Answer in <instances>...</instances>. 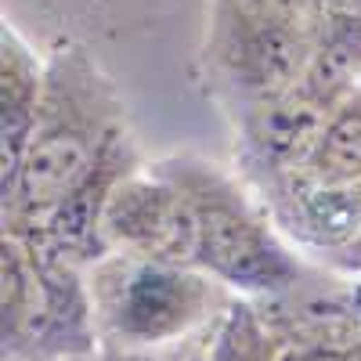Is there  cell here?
<instances>
[{
    "instance_id": "6da1fadb",
    "label": "cell",
    "mask_w": 361,
    "mask_h": 361,
    "mask_svg": "<svg viewBox=\"0 0 361 361\" xmlns=\"http://www.w3.org/2000/svg\"><path fill=\"white\" fill-rule=\"evenodd\" d=\"M109 141L94 98L80 94L73 83H51L40 98L18 177L4 199L15 214L40 224L102 173Z\"/></svg>"
},
{
    "instance_id": "7a4b0ae2",
    "label": "cell",
    "mask_w": 361,
    "mask_h": 361,
    "mask_svg": "<svg viewBox=\"0 0 361 361\" xmlns=\"http://www.w3.org/2000/svg\"><path fill=\"white\" fill-rule=\"evenodd\" d=\"M166 177L188 195L199 221L195 267L209 279L228 282L243 293H286L296 282V264L275 243L267 224L250 209L224 177L202 166L177 163Z\"/></svg>"
},
{
    "instance_id": "3957f363",
    "label": "cell",
    "mask_w": 361,
    "mask_h": 361,
    "mask_svg": "<svg viewBox=\"0 0 361 361\" xmlns=\"http://www.w3.org/2000/svg\"><path fill=\"white\" fill-rule=\"evenodd\" d=\"M214 304V282L192 267L112 257L94 275V307L119 343L152 347L185 336Z\"/></svg>"
},
{
    "instance_id": "277c9868",
    "label": "cell",
    "mask_w": 361,
    "mask_h": 361,
    "mask_svg": "<svg viewBox=\"0 0 361 361\" xmlns=\"http://www.w3.org/2000/svg\"><path fill=\"white\" fill-rule=\"evenodd\" d=\"M102 246L116 257L163 260L195 267L199 257V221L188 195L173 180L134 173L112 180L98 224Z\"/></svg>"
},
{
    "instance_id": "5b68a950",
    "label": "cell",
    "mask_w": 361,
    "mask_h": 361,
    "mask_svg": "<svg viewBox=\"0 0 361 361\" xmlns=\"http://www.w3.org/2000/svg\"><path fill=\"white\" fill-rule=\"evenodd\" d=\"M279 221L347 271H361V180L318 185L304 170L275 180Z\"/></svg>"
},
{
    "instance_id": "8992f818",
    "label": "cell",
    "mask_w": 361,
    "mask_h": 361,
    "mask_svg": "<svg viewBox=\"0 0 361 361\" xmlns=\"http://www.w3.org/2000/svg\"><path fill=\"white\" fill-rule=\"evenodd\" d=\"M221 37H224V47H221L224 62L235 83L253 98V105L293 94L296 87H304L314 51H318L314 40H304L289 33V29L250 22V18H231V15H224Z\"/></svg>"
},
{
    "instance_id": "52a82bcc",
    "label": "cell",
    "mask_w": 361,
    "mask_h": 361,
    "mask_svg": "<svg viewBox=\"0 0 361 361\" xmlns=\"http://www.w3.org/2000/svg\"><path fill=\"white\" fill-rule=\"evenodd\" d=\"M329 116H333V105H325L304 87H296L293 94L250 105L243 130L253 163L271 180L304 170L329 127Z\"/></svg>"
},
{
    "instance_id": "ba28073f",
    "label": "cell",
    "mask_w": 361,
    "mask_h": 361,
    "mask_svg": "<svg viewBox=\"0 0 361 361\" xmlns=\"http://www.w3.org/2000/svg\"><path fill=\"white\" fill-rule=\"evenodd\" d=\"M361 83V15H325L304 90L325 105H340Z\"/></svg>"
},
{
    "instance_id": "9c48e42d",
    "label": "cell",
    "mask_w": 361,
    "mask_h": 361,
    "mask_svg": "<svg viewBox=\"0 0 361 361\" xmlns=\"http://www.w3.org/2000/svg\"><path fill=\"white\" fill-rule=\"evenodd\" d=\"M304 173L318 185H354V180H361V87L333 109L329 127Z\"/></svg>"
},
{
    "instance_id": "30bf717a",
    "label": "cell",
    "mask_w": 361,
    "mask_h": 361,
    "mask_svg": "<svg viewBox=\"0 0 361 361\" xmlns=\"http://www.w3.org/2000/svg\"><path fill=\"white\" fill-rule=\"evenodd\" d=\"M206 361H279V350H275V336L260 322V314L246 304H238L228 311Z\"/></svg>"
},
{
    "instance_id": "8fae6325",
    "label": "cell",
    "mask_w": 361,
    "mask_h": 361,
    "mask_svg": "<svg viewBox=\"0 0 361 361\" xmlns=\"http://www.w3.org/2000/svg\"><path fill=\"white\" fill-rule=\"evenodd\" d=\"M224 15L279 25V29H289V33L314 40V44H318L322 25H325L322 0H224Z\"/></svg>"
},
{
    "instance_id": "7c38bea8",
    "label": "cell",
    "mask_w": 361,
    "mask_h": 361,
    "mask_svg": "<svg viewBox=\"0 0 361 361\" xmlns=\"http://www.w3.org/2000/svg\"><path fill=\"white\" fill-rule=\"evenodd\" d=\"M325 15H361V0H322Z\"/></svg>"
},
{
    "instance_id": "4fadbf2b",
    "label": "cell",
    "mask_w": 361,
    "mask_h": 361,
    "mask_svg": "<svg viewBox=\"0 0 361 361\" xmlns=\"http://www.w3.org/2000/svg\"><path fill=\"white\" fill-rule=\"evenodd\" d=\"M307 361H354L347 350H318V354H311Z\"/></svg>"
}]
</instances>
